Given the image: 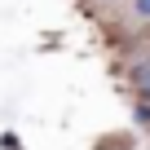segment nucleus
<instances>
[{
  "label": "nucleus",
  "mask_w": 150,
  "mask_h": 150,
  "mask_svg": "<svg viewBox=\"0 0 150 150\" xmlns=\"http://www.w3.org/2000/svg\"><path fill=\"white\" fill-rule=\"evenodd\" d=\"M132 9H137V18H150V0H132Z\"/></svg>",
  "instance_id": "nucleus-1"
}]
</instances>
